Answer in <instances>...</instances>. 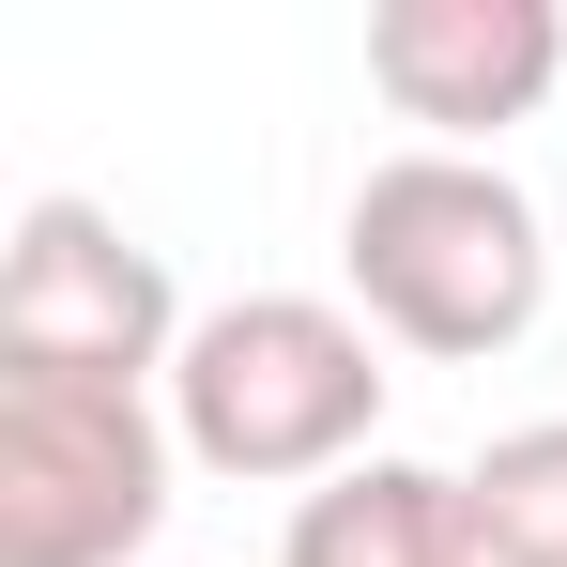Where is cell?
Wrapping results in <instances>:
<instances>
[{
    "label": "cell",
    "mask_w": 567,
    "mask_h": 567,
    "mask_svg": "<svg viewBox=\"0 0 567 567\" xmlns=\"http://www.w3.org/2000/svg\"><path fill=\"white\" fill-rule=\"evenodd\" d=\"M277 567H491V537H475L461 475H430V461H353V475H322V491L291 506Z\"/></svg>",
    "instance_id": "8992f818"
},
{
    "label": "cell",
    "mask_w": 567,
    "mask_h": 567,
    "mask_svg": "<svg viewBox=\"0 0 567 567\" xmlns=\"http://www.w3.org/2000/svg\"><path fill=\"white\" fill-rule=\"evenodd\" d=\"M461 506H475V537H491V567H567V414L506 430L461 475Z\"/></svg>",
    "instance_id": "52a82bcc"
},
{
    "label": "cell",
    "mask_w": 567,
    "mask_h": 567,
    "mask_svg": "<svg viewBox=\"0 0 567 567\" xmlns=\"http://www.w3.org/2000/svg\"><path fill=\"white\" fill-rule=\"evenodd\" d=\"M567 78L553 0H383L369 16V93L430 123V154H475L491 123H537Z\"/></svg>",
    "instance_id": "5b68a950"
},
{
    "label": "cell",
    "mask_w": 567,
    "mask_h": 567,
    "mask_svg": "<svg viewBox=\"0 0 567 567\" xmlns=\"http://www.w3.org/2000/svg\"><path fill=\"white\" fill-rule=\"evenodd\" d=\"M383 353L353 307H322V291H230V307H199L185 369H169V445L199 475H230V491H322V475L383 461Z\"/></svg>",
    "instance_id": "6da1fadb"
},
{
    "label": "cell",
    "mask_w": 567,
    "mask_h": 567,
    "mask_svg": "<svg viewBox=\"0 0 567 567\" xmlns=\"http://www.w3.org/2000/svg\"><path fill=\"white\" fill-rule=\"evenodd\" d=\"M338 277L369 307V338L461 369V353H506L553 307V246H537V199L491 154H383L338 215Z\"/></svg>",
    "instance_id": "7a4b0ae2"
},
{
    "label": "cell",
    "mask_w": 567,
    "mask_h": 567,
    "mask_svg": "<svg viewBox=\"0 0 567 567\" xmlns=\"http://www.w3.org/2000/svg\"><path fill=\"white\" fill-rule=\"evenodd\" d=\"M185 291L169 261L93 215V199H31L16 215V261H0V369L16 383H123V399H154V383L185 369Z\"/></svg>",
    "instance_id": "277c9868"
},
{
    "label": "cell",
    "mask_w": 567,
    "mask_h": 567,
    "mask_svg": "<svg viewBox=\"0 0 567 567\" xmlns=\"http://www.w3.org/2000/svg\"><path fill=\"white\" fill-rule=\"evenodd\" d=\"M169 414L123 383L0 369V567H138L169 522Z\"/></svg>",
    "instance_id": "3957f363"
}]
</instances>
